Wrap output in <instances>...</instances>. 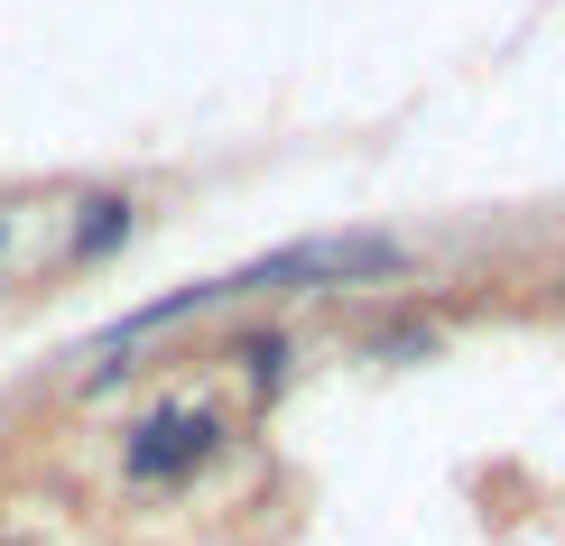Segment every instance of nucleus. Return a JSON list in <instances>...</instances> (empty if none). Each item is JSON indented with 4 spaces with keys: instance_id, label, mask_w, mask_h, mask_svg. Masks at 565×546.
I'll use <instances>...</instances> for the list:
<instances>
[{
    "instance_id": "f257e3e1",
    "label": "nucleus",
    "mask_w": 565,
    "mask_h": 546,
    "mask_svg": "<svg viewBox=\"0 0 565 546\" xmlns=\"http://www.w3.org/2000/svg\"><path fill=\"white\" fill-rule=\"evenodd\" d=\"M398 269H408V250H398V242H381V232H352V242H297V250H278V259H250V269L214 278V288H185V297L139 306V315H130L103 352H121V343H139V334H158V324H177V315H204V306L288 297V288H343V278H398Z\"/></svg>"
},
{
    "instance_id": "f03ea898",
    "label": "nucleus",
    "mask_w": 565,
    "mask_h": 546,
    "mask_svg": "<svg viewBox=\"0 0 565 546\" xmlns=\"http://www.w3.org/2000/svg\"><path fill=\"white\" fill-rule=\"evenodd\" d=\"M214 445H223V417L214 408H158L130 436V482H177V472H195Z\"/></svg>"
},
{
    "instance_id": "7ed1b4c3",
    "label": "nucleus",
    "mask_w": 565,
    "mask_h": 546,
    "mask_svg": "<svg viewBox=\"0 0 565 546\" xmlns=\"http://www.w3.org/2000/svg\"><path fill=\"white\" fill-rule=\"evenodd\" d=\"M242 362H250V371H260V379H278V371H288V343H278V334H269V343H250V352H242Z\"/></svg>"
}]
</instances>
